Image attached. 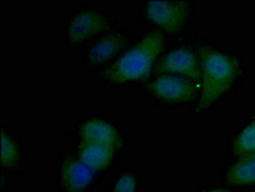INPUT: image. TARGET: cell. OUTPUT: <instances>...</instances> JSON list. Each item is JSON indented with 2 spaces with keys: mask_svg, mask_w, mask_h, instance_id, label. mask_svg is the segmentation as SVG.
<instances>
[{
  "mask_svg": "<svg viewBox=\"0 0 255 192\" xmlns=\"http://www.w3.org/2000/svg\"><path fill=\"white\" fill-rule=\"evenodd\" d=\"M162 46L163 37L159 31L146 34L115 62L105 67L99 73L100 80L112 85H121L147 79Z\"/></svg>",
  "mask_w": 255,
  "mask_h": 192,
  "instance_id": "obj_1",
  "label": "cell"
},
{
  "mask_svg": "<svg viewBox=\"0 0 255 192\" xmlns=\"http://www.w3.org/2000/svg\"><path fill=\"white\" fill-rule=\"evenodd\" d=\"M197 51L202 79L197 110L203 111L231 88L238 77L240 67L236 57L207 45H199Z\"/></svg>",
  "mask_w": 255,
  "mask_h": 192,
  "instance_id": "obj_2",
  "label": "cell"
},
{
  "mask_svg": "<svg viewBox=\"0 0 255 192\" xmlns=\"http://www.w3.org/2000/svg\"><path fill=\"white\" fill-rule=\"evenodd\" d=\"M115 16L104 8L89 5L76 7L66 19L65 47L68 51L82 48L105 33L115 29Z\"/></svg>",
  "mask_w": 255,
  "mask_h": 192,
  "instance_id": "obj_3",
  "label": "cell"
},
{
  "mask_svg": "<svg viewBox=\"0 0 255 192\" xmlns=\"http://www.w3.org/2000/svg\"><path fill=\"white\" fill-rule=\"evenodd\" d=\"M131 41V35L125 29H113L97 38L83 54V65L94 69L119 55Z\"/></svg>",
  "mask_w": 255,
  "mask_h": 192,
  "instance_id": "obj_4",
  "label": "cell"
},
{
  "mask_svg": "<svg viewBox=\"0 0 255 192\" xmlns=\"http://www.w3.org/2000/svg\"><path fill=\"white\" fill-rule=\"evenodd\" d=\"M144 13L151 23L168 33L182 31L190 17L187 1H150L144 7Z\"/></svg>",
  "mask_w": 255,
  "mask_h": 192,
  "instance_id": "obj_5",
  "label": "cell"
},
{
  "mask_svg": "<svg viewBox=\"0 0 255 192\" xmlns=\"http://www.w3.org/2000/svg\"><path fill=\"white\" fill-rule=\"evenodd\" d=\"M201 88L199 81L177 75H162L147 85V89L162 100L186 102L194 100Z\"/></svg>",
  "mask_w": 255,
  "mask_h": 192,
  "instance_id": "obj_6",
  "label": "cell"
},
{
  "mask_svg": "<svg viewBox=\"0 0 255 192\" xmlns=\"http://www.w3.org/2000/svg\"><path fill=\"white\" fill-rule=\"evenodd\" d=\"M94 178V171L73 156L67 155L58 161L57 179L61 192H87Z\"/></svg>",
  "mask_w": 255,
  "mask_h": 192,
  "instance_id": "obj_7",
  "label": "cell"
},
{
  "mask_svg": "<svg viewBox=\"0 0 255 192\" xmlns=\"http://www.w3.org/2000/svg\"><path fill=\"white\" fill-rule=\"evenodd\" d=\"M157 74H178L196 81L201 80V69L196 53L188 47L169 51L157 65Z\"/></svg>",
  "mask_w": 255,
  "mask_h": 192,
  "instance_id": "obj_8",
  "label": "cell"
},
{
  "mask_svg": "<svg viewBox=\"0 0 255 192\" xmlns=\"http://www.w3.org/2000/svg\"><path fill=\"white\" fill-rule=\"evenodd\" d=\"M81 141L100 143L118 149L123 142L122 135L118 128L111 122L92 118L83 122L78 128Z\"/></svg>",
  "mask_w": 255,
  "mask_h": 192,
  "instance_id": "obj_9",
  "label": "cell"
},
{
  "mask_svg": "<svg viewBox=\"0 0 255 192\" xmlns=\"http://www.w3.org/2000/svg\"><path fill=\"white\" fill-rule=\"evenodd\" d=\"M116 149L100 143L81 141L77 147L78 159L95 171L104 170L113 162Z\"/></svg>",
  "mask_w": 255,
  "mask_h": 192,
  "instance_id": "obj_10",
  "label": "cell"
},
{
  "mask_svg": "<svg viewBox=\"0 0 255 192\" xmlns=\"http://www.w3.org/2000/svg\"><path fill=\"white\" fill-rule=\"evenodd\" d=\"M24 160L23 149L15 135L7 128H1V166L7 170H16Z\"/></svg>",
  "mask_w": 255,
  "mask_h": 192,
  "instance_id": "obj_11",
  "label": "cell"
},
{
  "mask_svg": "<svg viewBox=\"0 0 255 192\" xmlns=\"http://www.w3.org/2000/svg\"><path fill=\"white\" fill-rule=\"evenodd\" d=\"M226 180L233 185L255 184V155L239 158L228 169Z\"/></svg>",
  "mask_w": 255,
  "mask_h": 192,
  "instance_id": "obj_12",
  "label": "cell"
},
{
  "mask_svg": "<svg viewBox=\"0 0 255 192\" xmlns=\"http://www.w3.org/2000/svg\"><path fill=\"white\" fill-rule=\"evenodd\" d=\"M233 154L239 158L255 155V120L234 140Z\"/></svg>",
  "mask_w": 255,
  "mask_h": 192,
  "instance_id": "obj_13",
  "label": "cell"
},
{
  "mask_svg": "<svg viewBox=\"0 0 255 192\" xmlns=\"http://www.w3.org/2000/svg\"><path fill=\"white\" fill-rule=\"evenodd\" d=\"M137 178L131 172H121L113 180L108 192H136Z\"/></svg>",
  "mask_w": 255,
  "mask_h": 192,
  "instance_id": "obj_14",
  "label": "cell"
},
{
  "mask_svg": "<svg viewBox=\"0 0 255 192\" xmlns=\"http://www.w3.org/2000/svg\"><path fill=\"white\" fill-rule=\"evenodd\" d=\"M205 192H229V191L224 190V189H212V190H208V191H205Z\"/></svg>",
  "mask_w": 255,
  "mask_h": 192,
  "instance_id": "obj_15",
  "label": "cell"
}]
</instances>
